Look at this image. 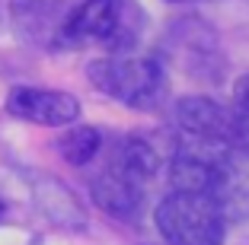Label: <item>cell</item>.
<instances>
[{"label":"cell","mask_w":249,"mask_h":245,"mask_svg":"<svg viewBox=\"0 0 249 245\" xmlns=\"http://www.w3.org/2000/svg\"><path fill=\"white\" fill-rule=\"evenodd\" d=\"M93 197L106 213L118 216V220H131L141 210V185H134L131 179H124L118 169H106L93 181Z\"/></svg>","instance_id":"ba28073f"},{"label":"cell","mask_w":249,"mask_h":245,"mask_svg":"<svg viewBox=\"0 0 249 245\" xmlns=\"http://www.w3.org/2000/svg\"><path fill=\"white\" fill-rule=\"evenodd\" d=\"M157 229L166 245H224V213L208 195L173 191L157 204Z\"/></svg>","instance_id":"6da1fadb"},{"label":"cell","mask_w":249,"mask_h":245,"mask_svg":"<svg viewBox=\"0 0 249 245\" xmlns=\"http://www.w3.org/2000/svg\"><path fill=\"white\" fill-rule=\"evenodd\" d=\"M112 169H118L124 179H131L134 185L144 188L157 175V153L144 140H128V144L118 147V156L112 163Z\"/></svg>","instance_id":"9c48e42d"},{"label":"cell","mask_w":249,"mask_h":245,"mask_svg":"<svg viewBox=\"0 0 249 245\" xmlns=\"http://www.w3.org/2000/svg\"><path fill=\"white\" fill-rule=\"evenodd\" d=\"M233 99H236V108H240L243 115L249 118V73H243V77L236 80V86H233Z\"/></svg>","instance_id":"8fae6325"},{"label":"cell","mask_w":249,"mask_h":245,"mask_svg":"<svg viewBox=\"0 0 249 245\" xmlns=\"http://www.w3.org/2000/svg\"><path fill=\"white\" fill-rule=\"evenodd\" d=\"M7 112L19 121H32L42 128H64L80 115V102L71 93L42 86H13L7 96Z\"/></svg>","instance_id":"3957f363"},{"label":"cell","mask_w":249,"mask_h":245,"mask_svg":"<svg viewBox=\"0 0 249 245\" xmlns=\"http://www.w3.org/2000/svg\"><path fill=\"white\" fill-rule=\"evenodd\" d=\"M99 147H103V137L96 128H73L61 137V156L71 166H87V163H93Z\"/></svg>","instance_id":"30bf717a"},{"label":"cell","mask_w":249,"mask_h":245,"mask_svg":"<svg viewBox=\"0 0 249 245\" xmlns=\"http://www.w3.org/2000/svg\"><path fill=\"white\" fill-rule=\"evenodd\" d=\"M173 121L195 140H211V144H224V147L230 140H240V118L208 96L179 99L176 108H173Z\"/></svg>","instance_id":"277c9868"},{"label":"cell","mask_w":249,"mask_h":245,"mask_svg":"<svg viewBox=\"0 0 249 245\" xmlns=\"http://www.w3.org/2000/svg\"><path fill=\"white\" fill-rule=\"evenodd\" d=\"M169 3H201V0H169Z\"/></svg>","instance_id":"7c38bea8"},{"label":"cell","mask_w":249,"mask_h":245,"mask_svg":"<svg viewBox=\"0 0 249 245\" xmlns=\"http://www.w3.org/2000/svg\"><path fill=\"white\" fill-rule=\"evenodd\" d=\"M99 93L134 108H150L163 99V70L150 58H99L87 67Z\"/></svg>","instance_id":"7a4b0ae2"},{"label":"cell","mask_w":249,"mask_h":245,"mask_svg":"<svg viewBox=\"0 0 249 245\" xmlns=\"http://www.w3.org/2000/svg\"><path fill=\"white\" fill-rule=\"evenodd\" d=\"M224 156H227V147L211 144V140H195V147H182L173 156V163H169V181H173V188L176 191H189V195L211 197Z\"/></svg>","instance_id":"5b68a950"},{"label":"cell","mask_w":249,"mask_h":245,"mask_svg":"<svg viewBox=\"0 0 249 245\" xmlns=\"http://www.w3.org/2000/svg\"><path fill=\"white\" fill-rule=\"evenodd\" d=\"M211 197L224 216L249 220V150H227Z\"/></svg>","instance_id":"52a82bcc"},{"label":"cell","mask_w":249,"mask_h":245,"mask_svg":"<svg viewBox=\"0 0 249 245\" xmlns=\"http://www.w3.org/2000/svg\"><path fill=\"white\" fill-rule=\"evenodd\" d=\"M122 22V3L118 0H83L80 7L61 26V38L67 45H83V42H103L115 35Z\"/></svg>","instance_id":"8992f818"}]
</instances>
